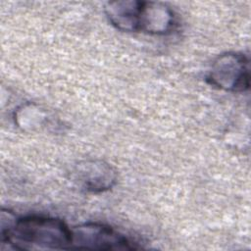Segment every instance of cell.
I'll list each match as a JSON object with an SVG mask.
<instances>
[{
    "instance_id": "5",
    "label": "cell",
    "mask_w": 251,
    "mask_h": 251,
    "mask_svg": "<svg viewBox=\"0 0 251 251\" xmlns=\"http://www.w3.org/2000/svg\"><path fill=\"white\" fill-rule=\"evenodd\" d=\"M176 25V15L170 6L162 2L141 1L138 32L165 35L175 30Z\"/></svg>"
},
{
    "instance_id": "1",
    "label": "cell",
    "mask_w": 251,
    "mask_h": 251,
    "mask_svg": "<svg viewBox=\"0 0 251 251\" xmlns=\"http://www.w3.org/2000/svg\"><path fill=\"white\" fill-rule=\"evenodd\" d=\"M1 243L16 250H70L72 229L62 220L39 215L16 218L1 211Z\"/></svg>"
},
{
    "instance_id": "6",
    "label": "cell",
    "mask_w": 251,
    "mask_h": 251,
    "mask_svg": "<svg viewBox=\"0 0 251 251\" xmlns=\"http://www.w3.org/2000/svg\"><path fill=\"white\" fill-rule=\"evenodd\" d=\"M141 1L118 0L106 3L104 14L109 23L125 32H138Z\"/></svg>"
},
{
    "instance_id": "3",
    "label": "cell",
    "mask_w": 251,
    "mask_h": 251,
    "mask_svg": "<svg viewBox=\"0 0 251 251\" xmlns=\"http://www.w3.org/2000/svg\"><path fill=\"white\" fill-rule=\"evenodd\" d=\"M207 82L218 89L228 92H244L249 88V61L238 52H226L212 63L207 75Z\"/></svg>"
},
{
    "instance_id": "2",
    "label": "cell",
    "mask_w": 251,
    "mask_h": 251,
    "mask_svg": "<svg viewBox=\"0 0 251 251\" xmlns=\"http://www.w3.org/2000/svg\"><path fill=\"white\" fill-rule=\"evenodd\" d=\"M71 249L132 250L141 248L136 242L105 224L88 222L71 227Z\"/></svg>"
},
{
    "instance_id": "4",
    "label": "cell",
    "mask_w": 251,
    "mask_h": 251,
    "mask_svg": "<svg viewBox=\"0 0 251 251\" xmlns=\"http://www.w3.org/2000/svg\"><path fill=\"white\" fill-rule=\"evenodd\" d=\"M75 180L85 191L101 193L111 189L117 180V173L108 163L89 160L79 163L74 172Z\"/></svg>"
}]
</instances>
